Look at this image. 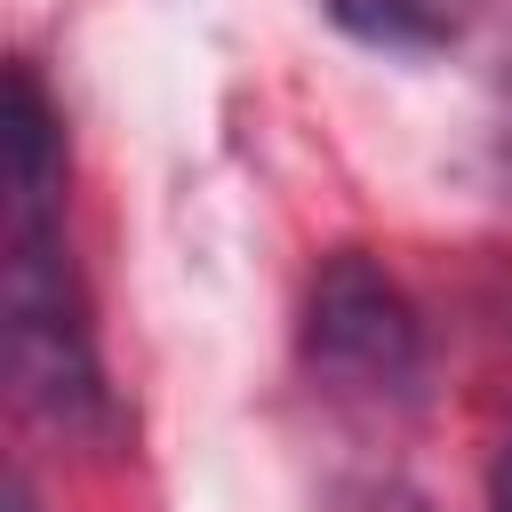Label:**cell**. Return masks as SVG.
I'll list each match as a JSON object with an SVG mask.
<instances>
[{"label":"cell","instance_id":"cell-3","mask_svg":"<svg viewBox=\"0 0 512 512\" xmlns=\"http://www.w3.org/2000/svg\"><path fill=\"white\" fill-rule=\"evenodd\" d=\"M328 16L368 48H448L464 32V0H328Z\"/></svg>","mask_w":512,"mask_h":512},{"label":"cell","instance_id":"cell-4","mask_svg":"<svg viewBox=\"0 0 512 512\" xmlns=\"http://www.w3.org/2000/svg\"><path fill=\"white\" fill-rule=\"evenodd\" d=\"M488 512H512V440H504V456L488 472Z\"/></svg>","mask_w":512,"mask_h":512},{"label":"cell","instance_id":"cell-1","mask_svg":"<svg viewBox=\"0 0 512 512\" xmlns=\"http://www.w3.org/2000/svg\"><path fill=\"white\" fill-rule=\"evenodd\" d=\"M8 376L32 416L56 432H104L112 392L96 368V336L80 312L72 248L56 208H8Z\"/></svg>","mask_w":512,"mask_h":512},{"label":"cell","instance_id":"cell-2","mask_svg":"<svg viewBox=\"0 0 512 512\" xmlns=\"http://www.w3.org/2000/svg\"><path fill=\"white\" fill-rule=\"evenodd\" d=\"M304 360L344 392H400L416 376L424 336H416V312L376 256L344 248L320 264L312 304H304Z\"/></svg>","mask_w":512,"mask_h":512}]
</instances>
